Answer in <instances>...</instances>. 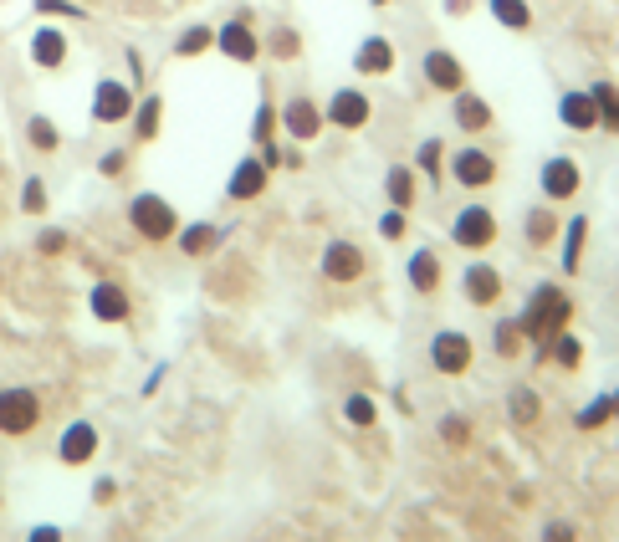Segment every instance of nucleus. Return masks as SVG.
<instances>
[{
	"label": "nucleus",
	"mask_w": 619,
	"mask_h": 542,
	"mask_svg": "<svg viewBox=\"0 0 619 542\" xmlns=\"http://www.w3.org/2000/svg\"><path fill=\"white\" fill-rule=\"evenodd\" d=\"M31 62L47 67V72H57V67L67 62V36H62L57 26H41V31L31 36Z\"/></svg>",
	"instance_id": "nucleus-23"
},
{
	"label": "nucleus",
	"mask_w": 619,
	"mask_h": 542,
	"mask_svg": "<svg viewBox=\"0 0 619 542\" xmlns=\"http://www.w3.org/2000/svg\"><path fill=\"white\" fill-rule=\"evenodd\" d=\"M277 123H282V118H277L272 98H261V108H256V123H251V139H256V144H272V139H277Z\"/></svg>",
	"instance_id": "nucleus-39"
},
{
	"label": "nucleus",
	"mask_w": 619,
	"mask_h": 542,
	"mask_svg": "<svg viewBox=\"0 0 619 542\" xmlns=\"http://www.w3.org/2000/svg\"><path fill=\"white\" fill-rule=\"evenodd\" d=\"M486 11L502 31H533V6L527 0H486Z\"/></svg>",
	"instance_id": "nucleus-27"
},
{
	"label": "nucleus",
	"mask_w": 619,
	"mask_h": 542,
	"mask_svg": "<svg viewBox=\"0 0 619 542\" xmlns=\"http://www.w3.org/2000/svg\"><path fill=\"white\" fill-rule=\"evenodd\" d=\"M538 190H543V200H548V205H568L573 195L584 190V169H579V159H568V154H553V159H543Z\"/></svg>",
	"instance_id": "nucleus-3"
},
{
	"label": "nucleus",
	"mask_w": 619,
	"mask_h": 542,
	"mask_svg": "<svg viewBox=\"0 0 619 542\" xmlns=\"http://www.w3.org/2000/svg\"><path fill=\"white\" fill-rule=\"evenodd\" d=\"M614 420V394H594V404H584L579 410V430H599Z\"/></svg>",
	"instance_id": "nucleus-37"
},
{
	"label": "nucleus",
	"mask_w": 619,
	"mask_h": 542,
	"mask_svg": "<svg viewBox=\"0 0 619 542\" xmlns=\"http://www.w3.org/2000/svg\"><path fill=\"white\" fill-rule=\"evenodd\" d=\"M26 542H62V527L41 522V527H31V537H26Z\"/></svg>",
	"instance_id": "nucleus-47"
},
{
	"label": "nucleus",
	"mask_w": 619,
	"mask_h": 542,
	"mask_svg": "<svg viewBox=\"0 0 619 542\" xmlns=\"http://www.w3.org/2000/svg\"><path fill=\"white\" fill-rule=\"evenodd\" d=\"M323 118H328L333 128H343V133H359V128H369L374 103H369L364 87H338V93L328 98V108H323Z\"/></svg>",
	"instance_id": "nucleus-6"
},
{
	"label": "nucleus",
	"mask_w": 619,
	"mask_h": 542,
	"mask_svg": "<svg viewBox=\"0 0 619 542\" xmlns=\"http://www.w3.org/2000/svg\"><path fill=\"white\" fill-rule=\"evenodd\" d=\"M543 364H558V369H568V374H573V369L584 364V343H579V338H573V333L563 328V333H558V338L543 348Z\"/></svg>",
	"instance_id": "nucleus-29"
},
{
	"label": "nucleus",
	"mask_w": 619,
	"mask_h": 542,
	"mask_svg": "<svg viewBox=\"0 0 619 542\" xmlns=\"http://www.w3.org/2000/svg\"><path fill=\"white\" fill-rule=\"evenodd\" d=\"M21 210H26V215H41V210H47V185H41V179H26V190H21Z\"/></svg>",
	"instance_id": "nucleus-42"
},
{
	"label": "nucleus",
	"mask_w": 619,
	"mask_h": 542,
	"mask_svg": "<svg viewBox=\"0 0 619 542\" xmlns=\"http://www.w3.org/2000/svg\"><path fill=\"white\" fill-rule=\"evenodd\" d=\"M98 169H103V174H108V179H118V174H123V169H128V154H123V149H108V154H103V164H98Z\"/></svg>",
	"instance_id": "nucleus-46"
},
{
	"label": "nucleus",
	"mask_w": 619,
	"mask_h": 542,
	"mask_svg": "<svg viewBox=\"0 0 619 542\" xmlns=\"http://www.w3.org/2000/svg\"><path fill=\"white\" fill-rule=\"evenodd\" d=\"M405 231H410V210H394V205H389V210L379 215V236H384V241H405Z\"/></svg>",
	"instance_id": "nucleus-41"
},
{
	"label": "nucleus",
	"mask_w": 619,
	"mask_h": 542,
	"mask_svg": "<svg viewBox=\"0 0 619 542\" xmlns=\"http://www.w3.org/2000/svg\"><path fill=\"white\" fill-rule=\"evenodd\" d=\"M461 292H466L471 307H497L502 302V271L486 266V261H471L461 271Z\"/></svg>",
	"instance_id": "nucleus-12"
},
{
	"label": "nucleus",
	"mask_w": 619,
	"mask_h": 542,
	"mask_svg": "<svg viewBox=\"0 0 619 542\" xmlns=\"http://www.w3.org/2000/svg\"><path fill=\"white\" fill-rule=\"evenodd\" d=\"M543 542H579V532H573V522L553 517V522H543Z\"/></svg>",
	"instance_id": "nucleus-43"
},
{
	"label": "nucleus",
	"mask_w": 619,
	"mask_h": 542,
	"mask_svg": "<svg viewBox=\"0 0 619 542\" xmlns=\"http://www.w3.org/2000/svg\"><path fill=\"white\" fill-rule=\"evenodd\" d=\"M471 358H476V343H471L466 333H456V328H440V333L430 338V369H435V374L461 379V374L471 369Z\"/></svg>",
	"instance_id": "nucleus-5"
},
{
	"label": "nucleus",
	"mask_w": 619,
	"mask_h": 542,
	"mask_svg": "<svg viewBox=\"0 0 619 542\" xmlns=\"http://www.w3.org/2000/svg\"><path fill=\"white\" fill-rule=\"evenodd\" d=\"M558 231H563V220H558L553 205H533V210L522 215V241H527V251H548V246L558 241Z\"/></svg>",
	"instance_id": "nucleus-16"
},
{
	"label": "nucleus",
	"mask_w": 619,
	"mask_h": 542,
	"mask_svg": "<svg viewBox=\"0 0 619 542\" xmlns=\"http://www.w3.org/2000/svg\"><path fill=\"white\" fill-rule=\"evenodd\" d=\"M159 123H164V98H144L134 108V133H139V144L159 139Z\"/></svg>",
	"instance_id": "nucleus-33"
},
{
	"label": "nucleus",
	"mask_w": 619,
	"mask_h": 542,
	"mask_svg": "<svg viewBox=\"0 0 619 542\" xmlns=\"http://www.w3.org/2000/svg\"><path fill=\"white\" fill-rule=\"evenodd\" d=\"M451 241L461 251H486V246H497V215L486 210V205H461L456 220H451Z\"/></svg>",
	"instance_id": "nucleus-4"
},
{
	"label": "nucleus",
	"mask_w": 619,
	"mask_h": 542,
	"mask_svg": "<svg viewBox=\"0 0 619 542\" xmlns=\"http://www.w3.org/2000/svg\"><path fill=\"white\" fill-rule=\"evenodd\" d=\"M41 420V399L31 389H0V435H31Z\"/></svg>",
	"instance_id": "nucleus-9"
},
{
	"label": "nucleus",
	"mask_w": 619,
	"mask_h": 542,
	"mask_svg": "<svg viewBox=\"0 0 619 542\" xmlns=\"http://www.w3.org/2000/svg\"><path fill=\"white\" fill-rule=\"evenodd\" d=\"M93 496H98V502H113V496H118V486H113V481H98V491H93Z\"/></svg>",
	"instance_id": "nucleus-48"
},
{
	"label": "nucleus",
	"mask_w": 619,
	"mask_h": 542,
	"mask_svg": "<svg viewBox=\"0 0 619 542\" xmlns=\"http://www.w3.org/2000/svg\"><path fill=\"white\" fill-rule=\"evenodd\" d=\"M492 348H497V358H522V348H527L522 323H517V318H502L497 333H492Z\"/></svg>",
	"instance_id": "nucleus-32"
},
{
	"label": "nucleus",
	"mask_w": 619,
	"mask_h": 542,
	"mask_svg": "<svg viewBox=\"0 0 619 542\" xmlns=\"http://www.w3.org/2000/svg\"><path fill=\"white\" fill-rule=\"evenodd\" d=\"M507 420H512L517 430H522V425H538V420H543V394L527 389V384L507 389Z\"/></svg>",
	"instance_id": "nucleus-26"
},
{
	"label": "nucleus",
	"mask_w": 619,
	"mask_h": 542,
	"mask_svg": "<svg viewBox=\"0 0 619 542\" xmlns=\"http://www.w3.org/2000/svg\"><path fill=\"white\" fill-rule=\"evenodd\" d=\"M589 98H594V108H599V128L619 133V87H614V82H594Z\"/></svg>",
	"instance_id": "nucleus-30"
},
{
	"label": "nucleus",
	"mask_w": 619,
	"mask_h": 542,
	"mask_svg": "<svg viewBox=\"0 0 619 542\" xmlns=\"http://www.w3.org/2000/svg\"><path fill=\"white\" fill-rule=\"evenodd\" d=\"M57 450H62V461H67V466H87V461L98 456V430L77 420V425L62 430V445H57Z\"/></svg>",
	"instance_id": "nucleus-20"
},
{
	"label": "nucleus",
	"mask_w": 619,
	"mask_h": 542,
	"mask_svg": "<svg viewBox=\"0 0 619 542\" xmlns=\"http://www.w3.org/2000/svg\"><path fill=\"white\" fill-rule=\"evenodd\" d=\"M568 318H573V297H568L563 287L538 282L533 292H527V302H522V312H517V323H522L527 343L538 348V364H543V348H548V343L568 328Z\"/></svg>",
	"instance_id": "nucleus-1"
},
{
	"label": "nucleus",
	"mask_w": 619,
	"mask_h": 542,
	"mask_svg": "<svg viewBox=\"0 0 619 542\" xmlns=\"http://www.w3.org/2000/svg\"><path fill=\"white\" fill-rule=\"evenodd\" d=\"M446 11H451V16H466V11H471V0H446Z\"/></svg>",
	"instance_id": "nucleus-49"
},
{
	"label": "nucleus",
	"mask_w": 619,
	"mask_h": 542,
	"mask_svg": "<svg viewBox=\"0 0 619 542\" xmlns=\"http://www.w3.org/2000/svg\"><path fill=\"white\" fill-rule=\"evenodd\" d=\"M614 420H619V389H614Z\"/></svg>",
	"instance_id": "nucleus-51"
},
{
	"label": "nucleus",
	"mask_w": 619,
	"mask_h": 542,
	"mask_svg": "<svg viewBox=\"0 0 619 542\" xmlns=\"http://www.w3.org/2000/svg\"><path fill=\"white\" fill-rule=\"evenodd\" d=\"M563 236V271L568 277H579V266H584V246H589V215H573L568 220V231H558Z\"/></svg>",
	"instance_id": "nucleus-25"
},
{
	"label": "nucleus",
	"mask_w": 619,
	"mask_h": 542,
	"mask_svg": "<svg viewBox=\"0 0 619 542\" xmlns=\"http://www.w3.org/2000/svg\"><path fill=\"white\" fill-rule=\"evenodd\" d=\"M36 251H41V256H62V251H67V231H41V236H36Z\"/></svg>",
	"instance_id": "nucleus-44"
},
{
	"label": "nucleus",
	"mask_w": 619,
	"mask_h": 542,
	"mask_svg": "<svg viewBox=\"0 0 619 542\" xmlns=\"http://www.w3.org/2000/svg\"><path fill=\"white\" fill-rule=\"evenodd\" d=\"M451 179H456L461 190H492L497 185V159L486 154V149H476V144H466L451 159Z\"/></svg>",
	"instance_id": "nucleus-10"
},
{
	"label": "nucleus",
	"mask_w": 619,
	"mask_h": 542,
	"mask_svg": "<svg viewBox=\"0 0 619 542\" xmlns=\"http://www.w3.org/2000/svg\"><path fill=\"white\" fill-rule=\"evenodd\" d=\"M440 277H446V266H440V256H435L430 246L410 251V261H405V282H410V287H415L420 297L440 292Z\"/></svg>",
	"instance_id": "nucleus-18"
},
{
	"label": "nucleus",
	"mask_w": 619,
	"mask_h": 542,
	"mask_svg": "<svg viewBox=\"0 0 619 542\" xmlns=\"http://www.w3.org/2000/svg\"><path fill=\"white\" fill-rule=\"evenodd\" d=\"M353 72L359 77H389L394 72V41L389 36H364L353 52Z\"/></svg>",
	"instance_id": "nucleus-17"
},
{
	"label": "nucleus",
	"mask_w": 619,
	"mask_h": 542,
	"mask_svg": "<svg viewBox=\"0 0 619 542\" xmlns=\"http://www.w3.org/2000/svg\"><path fill=\"white\" fill-rule=\"evenodd\" d=\"M215 47V31L210 26H190L180 41H174V57H200V52H210Z\"/></svg>",
	"instance_id": "nucleus-36"
},
{
	"label": "nucleus",
	"mask_w": 619,
	"mask_h": 542,
	"mask_svg": "<svg viewBox=\"0 0 619 542\" xmlns=\"http://www.w3.org/2000/svg\"><path fill=\"white\" fill-rule=\"evenodd\" d=\"M215 47L226 52L231 62H256L261 57V41H256V31L246 26V16H236V21H226L215 31Z\"/></svg>",
	"instance_id": "nucleus-15"
},
{
	"label": "nucleus",
	"mask_w": 619,
	"mask_h": 542,
	"mask_svg": "<svg viewBox=\"0 0 619 542\" xmlns=\"http://www.w3.org/2000/svg\"><path fill=\"white\" fill-rule=\"evenodd\" d=\"M420 72H425V82L435 87V93H461L466 87V67H461V57L456 52H446V47H430L425 52V62H420Z\"/></svg>",
	"instance_id": "nucleus-11"
},
{
	"label": "nucleus",
	"mask_w": 619,
	"mask_h": 542,
	"mask_svg": "<svg viewBox=\"0 0 619 542\" xmlns=\"http://www.w3.org/2000/svg\"><path fill=\"white\" fill-rule=\"evenodd\" d=\"M26 139H31V144H36L41 154H57L62 133H57V123H52V118H41V113H36V118L26 123Z\"/></svg>",
	"instance_id": "nucleus-35"
},
{
	"label": "nucleus",
	"mask_w": 619,
	"mask_h": 542,
	"mask_svg": "<svg viewBox=\"0 0 619 542\" xmlns=\"http://www.w3.org/2000/svg\"><path fill=\"white\" fill-rule=\"evenodd\" d=\"M369 6H374V11H384V6H389V0H369Z\"/></svg>",
	"instance_id": "nucleus-50"
},
{
	"label": "nucleus",
	"mask_w": 619,
	"mask_h": 542,
	"mask_svg": "<svg viewBox=\"0 0 619 542\" xmlns=\"http://www.w3.org/2000/svg\"><path fill=\"white\" fill-rule=\"evenodd\" d=\"M93 118L98 123H128L134 118V93H128L118 77H103L98 93H93Z\"/></svg>",
	"instance_id": "nucleus-13"
},
{
	"label": "nucleus",
	"mask_w": 619,
	"mask_h": 542,
	"mask_svg": "<svg viewBox=\"0 0 619 542\" xmlns=\"http://www.w3.org/2000/svg\"><path fill=\"white\" fill-rule=\"evenodd\" d=\"M87 302H93V318L98 323H128V292L118 282H98Z\"/></svg>",
	"instance_id": "nucleus-22"
},
{
	"label": "nucleus",
	"mask_w": 619,
	"mask_h": 542,
	"mask_svg": "<svg viewBox=\"0 0 619 542\" xmlns=\"http://www.w3.org/2000/svg\"><path fill=\"white\" fill-rule=\"evenodd\" d=\"M415 195H420L415 169H410V164H389V174H384V200H389L394 210H415Z\"/></svg>",
	"instance_id": "nucleus-24"
},
{
	"label": "nucleus",
	"mask_w": 619,
	"mask_h": 542,
	"mask_svg": "<svg viewBox=\"0 0 619 542\" xmlns=\"http://www.w3.org/2000/svg\"><path fill=\"white\" fill-rule=\"evenodd\" d=\"M369 271V261H364V246H353V241H328L323 246V282H333V287H348V282H359Z\"/></svg>",
	"instance_id": "nucleus-8"
},
{
	"label": "nucleus",
	"mask_w": 619,
	"mask_h": 542,
	"mask_svg": "<svg viewBox=\"0 0 619 542\" xmlns=\"http://www.w3.org/2000/svg\"><path fill=\"white\" fill-rule=\"evenodd\" d=\"M41 16H77L82 21V6H72V0H36Z\"/></svg>",
	"instance_id": "nucleus-45"
},
{
	"label": "nucleus",
	"mask_w": 619,
	"mask_h": 542,
	"mask_svg": "<svg viewBox=\"0 0 619 542\" xmlns=\"http://www.w3.org/2000/svg\"><path fill=\"white\" fill-rule=\"evenodd\" d=\"M267 52H272L277 62H297V57H302V36H297L292 26H277V31L267 36Z\"/></svg>",
	"instance_id": "nucleus-34"
},
{
	"label": "nucleus",
	"mask_w": 619,
	"mask_h": 542,
	"mask_svg": "<svg viewBox=\"0 0 619 542\" xmlns=\"http://www.w3.org/2000/svg\"><path fill=\"white\" fill-rule=\"evenodd\" d=\"M415 164H420V174L430 179V185H446V144H440V139H425Z\"/></svg>",
	"instance_id": "nucleus-31"
},
{
	"label": "nucleus",
	"mask_w": 619,
	"mask_h": 542,
	"mask_svg": "<svg viewBox=\"0 0 619 542\" xmlns=\"http://www.w3.org/2000/svg\"><path fill=\"white\" fill-rule=\"evenodd\" d=\"M128 220H134V231L144 241H174V236H180V215H174V205L164 195H134Z\"/></svg>",
	"instance_id": "nucleus-2"
},
{
	"label": "nucleus",
	"mask_w": 619,
	"mask_h": 542,
	"mask_svg": "<svg viewBox=\"0 0 619 542\" xmlns=\"http://www.w3.org/2000/svg\"><path fill=\"white\" fill-rule=\"evenodd\" d=\"M558 118H563V128H573V133H594V128H599V108H594L589 93H563V98H558Z\"/></svg>",
	"instance_id": "nucleus-21"
},
{
	"label": "nucleus",
	"mask_w": 619,
	"mask_h": 542,
	"mask_svg": "<svg viewBox=\"0 0 619 542\" xmlns=\"http://www.w3.org/2000/svg\"><path fill=\"white\" fill-rule=\"evenodd\" d=\"M451 118H456V128H461V133H486L497 113H492V103H486L481 93L461 87V93H456V108H451Z\"/></svg>",
	"instance_id": "nucleus-19"
},
{
	"label": "nucleus",
	"mask_w": 619,
	"mask_h": 542,
	"mask_svg": "<svg viewBox=\"0 0 619 542\" xmlns=\"http://www.w3.org/2000/svg\"><path fill=\"white\" fill-rule=\"evenodd\" d=\"M277 118H282V128H287V139H292V144H313V139H323V123H328L323 108H318L313 98H307V93L287 98Z\"/></svg>",
	"instance_id": "nucleus-7"
},
{
	"label": "nucleus",
	"mask_w": 619,
	"mask_h": 542,
	"mask_svg": "<svg viewBox=\"0 0 619 542\" xmlns=\"http://www.w3.org/2000/svg\"><path fill=\"white\" fill-rule=\"evenodd\" d=\"M440 440H446L451 450H461V445H471V420L466 415H440Z\"/></svg>",
	"instance_id": "nucleus-38"
},
{
	"label": "nucleus",
	"mask_w": 619,
	"mask_h": 542,
	"mask_svg": "<svg viewBox=\"0 0 619 542\" xmlns=\"http://www.w3.org/2000/svg\"><path fill=\"white\" fill-rule=\"evenodd\" d=\"M267 164H261V154H246L236 169H231V185H226V195L236 200V205H246V200H261L267 195Z\"/></svg>",
	"instance_id": "nucleus-14"
},
{
	"label": "nucleus",
	"mask_w": 619,
	"mask_h": 542,
	"mask_svg": "<svg viewBox=\"0 0 619 542\" xmlns=\"http://www.w3.org/2000/svg\"><path fill=\"white\" fill-rule=\"evenodd\" d=\"M343 415H348V425H364V430L379 420V410H374L369 394H348V399H343Z\"/></svg>",
	"instance_id": "nucleus-40"
},
{
	"label": "nucleus",
	"mask_w": 619,
	"mask_h": 542,
	"mask_svg": "<svg viewBox=\"0 0 619 542\" xmlns=\"http://www.w3.org/2000/svg\"><path fill=\"white\" fill-rule=\"evenodd\" d=\"M220 241H226V231H220V225H210V220L185 225V231H180V251H185V256H210Z\"/></svg>",
	"instance_id": "nucleus-28"
}]
</instances>
